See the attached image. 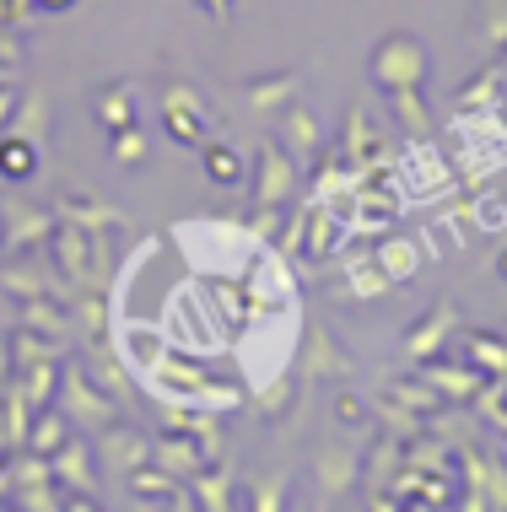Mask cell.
<instances>
[{"mask_svg": "<svg viewBox=\"0 0 507 512\" xmlns=\"http://www.w3.org/2000/svg\"><path fill=\"white\" fill-rule=\"evenodd\" d=\"M0 168H6L11 178H27V173H33V151H27L22 141H11V146H0Z\"/></svg>", "mask_w": 507, "mask_h": 512, "instance_id": "1", "label": "cell"}, {"mask_svg": "<svg viewBox=\"0 0 507 512\" xmlns=\"http://www.w3.org/2000/svg\"><path fill=\"white\" fill-rule=\"evenodd\" d=\"M205 162H211V173H216V178H238V157H227V151H211Z\"/></svg>", "mask_w": 507, "mask_h": 512, "instance_id": "2", "label": "cell"}, {"mask_svg": "<svg viewBox=\"0 0 507 512\" xmlns=\"http://www.w3.org/2000/svg\"><path fill=\"white\" fill-rule=\"evenodd\" d=\"M38 6H49V11H65V6H71V0H38Z\"/></svg>", "mask_w": 507, "mask_h": 512, "instance_id": "3", "label": "cell"}]
</instances>
